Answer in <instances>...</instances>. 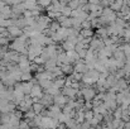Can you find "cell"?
<instances>
[{"label": "cell", "instance_id": "6da1fadb", "mask_svg": "<svg viewBox=\"0 0 130 129\" xmlns=\"http://www.w3.org/2000/svg\"><path fill=\"white\" fill-rule=\"evenodd\" d=\"M82 94V97L85 101H92L96 96V90L91 86V87H84L82 90H80Z\"/></svg>", "mask_w": 130, "mask_h": 129}, {"label": "cell", "instance_id": "8992f818", "mask_svg": "<svg viewBox=\"0 0 130 129\" xmlns=\"http://www.w3.org/2000/svg\"><path fill=\"white\" fill-rule=\"evenodd\" d=\"M9 33L11 34V36H19V34H22V31L19 29V27H15V25H11V27H9Z\"/></svg>", "mask_w": 130, "mask_h": 129}, {"label": "cell", "instance_id": "7a4b0ae2", "mask_svg": "<svg viewBox=\"0 0 130 129\" xmlns=\"http://www.w3.org/2000/svg\"><path fill=\"white\" fill-rule=\"evenodd\" d=\"M85 76L88 77L90 80H92L95 84H96V81L99 80V77H100V74L96 71V70H90V71H87L86 74H85Z\"/></svg>", "mask_w": 130, "mask_h": 129}, {"label": "cell", "instance_id": "8fae6325", "mask_svg": "<svg viewBox=\"0 0 130 129\" xmlns=\"http://www.w3.org/2000/svg\"><path fill=\"white\" fill-rule=\"evenodd\" d=\"M90 128H91V125L87 122H84L82 124H80V129H90Z\"/></svg>", "mask_w": 130, "mask_h": 129}, {"label": "cell", "instance_id": "52a82bcc", "mask_svg": "<svg viewBox=\"0 0 130 129\" xmlns=\"http://www.w3.org/2000/svg\"><path fill=\"white\" fill-rule=\"evenodd\" d=\"M61 71L64 72V74H67V75H71V74L75 72V71H73V67H72L71 65H63L62 68H61Z\"/></svg>", "mask_w": 130, "mask_h": 129}, {"label": "cell", "instance_id": "277c9868", "mask_svg": "<svg viewBox=\"0 0 130 129\" xmlns=\"http://www.w3.org/2000/svg\"><path fill=\"white\" fill-rule=\"evenodd\" d=\"M54 101H56L57 105H63V104L68 103V101H67V97H66L64 95H57V96L54 97Z\"/></svg>", "mask_w": 130, "mask_h": 129}, {"label": "cell", "instance_id": "9c48e42d", "mask_svg": "<svg viewBox=\"0 0 130 129\" xmlns=\"http://www.w3.org/2000/svg\"><path fill=\"white\" fill-rule=\"evenodd\" d=\"M92 118H93L92 110H87V111H85V122H90Z\"/></svg>", "mask_w": 130, "mask_h": 129}, {"label": "cell", "instance_id": "ba28073f", "mask_svg": "<svg viewBox=\"0 0 130 129\" xmlns=\"http://www.w3.org/2000/svg\"><path fill=\"white\" fill-rule=\"evenodd\" d=\"M121 113H123V109L120 106H118L114 111H112V118L114 119H121Z\"/></svg>", "mask_w": 130, "mask_h": 129}, {"label": "cell", "instance_id": "5b68a950", "mask_svg": "<svg viewBox=\"0 0 130 129\" xmlns=\"http://www.w3.org/2000/svg\"><path fill=\"white\" fill-rule=\"evenodd\" d=\"M84 38H92L95 32L92 29H81V33H80Z\"/></svg>", "mask_w": 130, "mask_h": 129}, {"label": "cell", "instance_id": "30bf717a", "mask_svg": "<svg viewBox=\"0 0 130 129\" xmlns=\"http://www.w3.org/2000/svg\"><path fill=\"white\" fill-rule=\"evenodd\" d=\"M114 11L110 9V8H104L102 9V17H109L110 14H112Z\"/></svg>", "mask_w": 130, "mask_h": 129}, {"label": "cell", "instance_id": "3957f363", "mask_svg": "<svg viewBox=\"0 0 130 129\" xmlns=\"http://www.w3.org/2000/svg\"><path fill=\"white\" fill-rule=\"evenodd\" d=\"M123 3H124V1H121V0H119V1H111V4H110L109 8H110L112 11L118 13V11H120V9H121V6H123Z\"/></svg>", "mask_w": 130, "mask_h": 129}]
</instances>
